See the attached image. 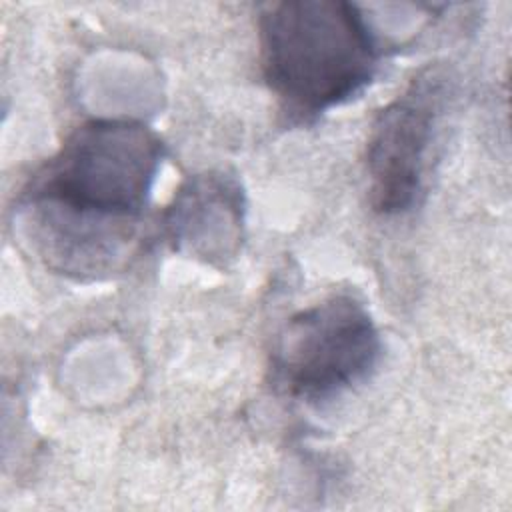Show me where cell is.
I'll use <instances>...</instances> for the list:
<instances>
[{"label":"cell","mask_w":512,"mask_h":512,"mask_svg":"<svg viewBox=\"0 0 512 512\" xmlns=\"http://www.w3.org/2000/svg\"><path fill=\"white\" fill-rule=\"evenodd\" d=\"M164 144L136 120H90L22 188L38 252L64 274L120 270L138 238Z\"/></svg>","instance_id":"cell-1"},{"label":"cell","mask_w":512,"mask_h":512,"mask_svg":"<svg viewBox=\"0 0 512 512\" xmlns=\"http://www.w3.org/2000/svg\"><path fill=\"white\" fill-rule=\"evenodd\" d=\"M262 70L290 112L310 116L358 94L376 72L360 10L342 0H286L258 18Z\"/></svg>","instance_id":"cell-2"},{"label":"cell","mask_w":512,"mask_h":512,"mask_svg":"<svg viewBox=\"0 0 512 512\" xmlns=\"http://www.w3.org/2000/svg\"><path fill=\"white\" fill-rule=\"evenodd\" d=\"M378 356L380 336L368 310L338 294L288 320L274 352V374L288 394L326 400L362 382Z\"/></svg>","instance_id":"cell-3"},{"label":"cell","mask_w":512,"mask_h":512,"mask_svg":"<svg viewBox=\"0 0 512 512\" xmlns=\"http://www.w3.org/2000/svg\"><path fill=\"white\" fill-rule=\"evenodd\" d=\"M444 92L446 76L442 70L426 66L374 118L366 164L370 204L376 212L400 214L416 202Z\"/></svg>","instance_id":"cell-4"},{"label":"cell","mask_w":512,"mask_h":512,"mask_svg":"<svg viewBox=\"0 0 512 512\" xmlns=\"http://www.w3.org/2000/svg\"><path fill=\"white\" fill-rule=\"evenodd\" d=\"M168 226L178 248L212 258H232L242 230V194L236 182L204 174L190 180L174 198Z\"/></svg>","instance_id":"cell-5"}]
</instances>
